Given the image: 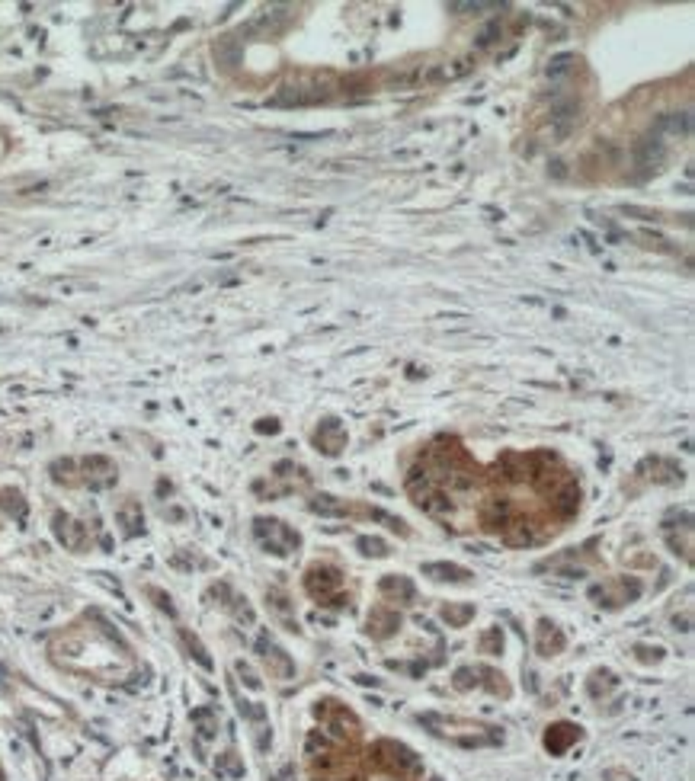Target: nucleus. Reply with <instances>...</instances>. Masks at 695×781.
I'll list each match as a JSON object with an SVG mask.
<instances>
[{
	"instance_id": "obj_20",
	"label": "nucleus",
	"mask_w": 695,
	"mask_h": 781,
	"mask_svg": "<svg viewBox=\"0 0 695 781\" xmlns=\"http://www.w3.org/2000/svg\"><path fill=\"white\" fill-rule=\"evenodd\" d=\"M222 768H228L231 775H244V766H240V762H237V759L231 756V752H228V756L222 759Z\"/></svg>"
},
{
	"instance_id": "obj_14",
	"label": "nucleus",
	"mask_w": 695,
	"mask_h": 781,
	"mask_svg": "<svg viewBox=\"0 0 695 781\" xmlns=\"http://www.w3.org/2000/svg\"><path fill=\"white\" fill-rule=\"evenodd\" d=\"M471 615H474V608H471V605H461V608H452V605H449V608H443V618L452 624V628H461V624H465Z\"/></svg>"
},
{
	"instance_id": "obj_22",
	"label": "nucleus",
	"mask_w": 695,
	"mask_h": 781,
	"mask_svg": "<svg viewBox=\"0 0 695 781\" xmlns=\"http://www.w3.org/2000/svg\"><path fill=\"white\" fill-rule=\"evenodd\" d=\"M237 672H240V676H244V682H247V686H250V688H257V686H260V679L253 676V672L247 670L244 663H237Z\"/></svg>"
},
{
	"instance_id": "obj_10",
	"label": "nucleus",
	"mask_w": 695,
	"mask_h": 781,
	"mask_svg": "<svg viewBox=\"0 0 695 781\" xmlns=\"http://www.w3.org/2000/svg\"><path fill=\"white\" fill-rule=\"evenodd\" d=\"M423 573L433 576V580H443V583H468L471 573L465 567H455V564H427Z\"/></svg>"
},
{
	"instance_id": "obj_11",
	"label": "nucleus",
	"mask_w": 695,
	"mask_h": 781,
	"mask_svg": "<svg viewBox=\"0 0 695 781\" xmlns=\"http://www.w3.org/2000/svg\"><path fill=\"white\" fill-rule=\"evenodd\" d=\"M577 506H580V490L577 484H567V487L554 497V513L561 516V519H570V516L577 513Z\"/></svg>"
},
{
	"instance_id": "obj_1",
	"label": "nucleus",
	"mask_w": 695,
	"mask_h": 781,
	"mask_svg": "<svg viewBox=\"0 0 695 781\" xmlns=\"http://www.w3.org/2000/svg\"><path fill=\"white\" fill-rule=\"evenodd\" d=\"M305 586L314 599L327 602V605H343V596H340V586H343V573L337 567H327V564H314L305 576Z\"/></svg>"
},
{
	"instance_id": "obj_2",
	"label": "nucleus",
	"mask_w": 695,
	"mask_h": 781,
	"mask_svg": "<svg viewBox=\"0 0 695 781\" xmlns=\"http://www.w3.org/2000/svg\"><path fill=\"white\" fill-rule=\"evenodd\" d=\"M257 538L263 541V548L273 554H279V557H285V554H292L295 548H298V532L289 529V525H282V522L276 519H257Z\"/></svg>"
},
{
	"instance_id": "obj_12",
	"label": "nucleus",
	"mask_w": 695,
	"mask_h": 781,
	"mask_svg": "<svg viewBox=\"0 0 695 781\" xmlns=\"http://www.w3.org/2000/svg\"><path fill=\"white\" fill-rule=\"evenodd\" d=\"M381 592H385V596H395V599H401V602H411L417 589H413V583L407 580V576H385V580H381Z\"/></svg>"
},
{
	"instance_id": "obj_8",
	"label": "nucleus",
	"mask_w": 695,
	"mask_h": 781,
	"mask_svg": "<svg viewBox=\"0 0 695 781\" xmlns=\"http://www.w3.org/2000/svg\"><path fill=\"white\" fill-rule=\"evenodd\" d=\"M55 532L68 548H84V541H87V532L80 529L74 519H68V516H61V513L55 516Z\"/></svg>"
},
{
	"instance_id": "obj_24",
	"label": "nucleus",
	"mask_w": 695,
	"mask_h": 781,
	"mask_svg": "<svg viewBox=\"0 0 695 781\" xmlns=\"http://www.w3.org/2000/svg\"><path fill=\"white\" fill-rule=\"evenodd\" d=\"M0 781H3V772H0Z\"/></svg>"
},
{
	"instance_id": "obj_13",
	"label": "nucleus",
	"mask_w": 695,
	"mask_h": 781,
	"mask_svg": "<svg viewBox=\"0 0 695 781\" xmlns=\"http://www.w3.org/2000/svg\"><path fill=\"white\" fill-rule=\"evenodd\" d=\"M574 61H577L574 55H558L551 64H548V77H551V80H558V77H564V74H570Z\"/></svg>"
},
{
	"instance_id": "obj_4",
	"label": "nucleus",
	"mask_w": 695,
	"mask_h": 781,
	"mask_svg": "<svg viewBox=\"0 0 695 781\" xmlns=\"http://www.w3.org/2000/svg\"><path fill=\"white\" fill-rule=\"evenodd\" d=\"M314 442L324 455H340L343 445H346V429L340 426V419H324L314 433Z\"/></svg>"
},
{
	"instance_id": "obj_21",
	"label": "nucleus",
	"mask_w": 695,
	"mask_h": 781,
	"mask_svg": "<svg viewBox=\"0 0 695 781\" xmlns=\"http://www.w3.org/2000/svg\"><path fill=\"white\" fill-rule=\"evenodd\" d=\"M452 10H500V3H452Z\"/></svg>"
},
{
	"instance_id": "obj_9",
	"label": "nucleus",
	"mask_w": 695,
	"mask_h": 781,
	"mask_svg": "<svg viewBox=\"0 0 695 781\" xmlns=\"http://www.w3.org/2000/svg\"><path fill=\"white\" fill-rule=\"evenodd\" d=\"M561 647H564V634L558 631L551 621L538 624V654H542V656H554Z\"/></svg>"
},
{
	"instance_id": "obj_16",
	"label": "nucleus",
	"mask_w": 695,
	"mask_h": 781,
	"mask_svg": "<svg viewBox=\"0 0 695 781\" xmlns=\"http://www.w3.org/2000/svg\"><path fill=\"white\" fill-rule=\"evenodd\" d=\"M500 647H503V634H500V628H490V631L481 637V650L490 654V650H500Z\"/></svg>"
},
{
	"instance_id": "obj_17",
	"label": "nucleus",
	"mask_w": 695,
	"mask_h": 781,
	"mask_svg": "<svg viewBox=\"0 0 695 781\" xmlns=\"http://www.w3.org/2000/svg\"><path fill=\"white\" fill-rule=\"evenodd\" d=\"M196 720L202 727H199V734L202 736H212L215 734V720H212V714H208V711H196Z\"/></svg>"
},
{
	"instance_id": "obj_6",
	"label": "nucleus",
	"mask_w": 695,
	"mask_h": 781,
	"mask_svg": "<svg viewBox=\"0 0 695 781\" xmlns=\"http://www.w3.org/2000/svg\"><path fill=\"white\" fill-rule=\"evenodd\" d=\"M577 740H580V727H574V724L548 727V734H545V746L554 752V756H561L570 743H577Z\"/></svg>"
},
{
	"instance_id": "obj_18",
	"label": "nucleus",
	"mask_w": 695,
	"mask_h": 781,
	"mask_svg": "<svg viewBox=\"0 0 695 781\" xmlns=\"http://www.w3.org/2000/svg\"><path fill=\"white\" fill-rule=\"evenodd\" d=\"M183 640H186V644H190L192 656H196L199 663H202V666H212V660H208V656H206V650L199 647V640H196V637H190V634H183Z\"/></svg>"
},
{
	"instance_id": "obj_7",
	"label": "nucleus",
	"mask_w": 695,
	"mask_h": 781,
	"mask_svg": "<svg viewBox=\"0 0 695 781\" xmlns=\"http://www.w3.org/2000/svg\"><path fill=\"white\" fill-rule=\"evenodd\" d=\"M654 132L664 138V134H673V138H686L689 132H692V118H689V112H670V116H664L660 122L654 125Z\"/></svg>"
},
{
	"instance_id": "obj_23",
	"label": "nucleus",
	"mask_w": 695,
	"mask_h": 781,
	"mask_svg": "<svg viewBox=\"0 0 695 781\" xmlns=\"http://www.w3.org/2000/svg\"><path fill=\"white\" fill-rule=\"evenodd\" d=\"M276 429H279V426L273 423V419H263V423H260V433H276Z\"/></svg>"
},
{
	"instance_id": "obj_15",
	"label": "nucleus",
	"mask_w": 695,
	"mask_h": 781,
	"mask_svg": "<svg viewBox=\"0 0 695 781\" xmlns=\"http://www.w3.org/2000/svg\"><path fill=\"white\" fill-rule=\"evenodd\" d=\"M359 548H362V554H369V557H385L388 554V545L381 541V538H359Z\"/></svg>"
},
{
	"instance_id": "obj_5",
	"label": "nucleus",
	"mask_w": 695,
	"mask_h": 781,
	"mask_svg": "<svg viewBox=\"0 0 695 781\" xmlns=\"http://www.w3.org/2000/svg\"><path fill=\"white\" fill-rule=\"evenodd\" d=\"M397 628H401V615H397V612H391V608H385V605L372 608L369 634H375V637H391Z\"/></svg>"
},
{
	"instance_id": "obj_19",
	"label": "nucleus",
	"mask_w": 695,
	"mask_h": 781,
	"mask_svg": "<svg viewBox=\"0 0 695 781\" xmlns=\"http://www.w3.org/2000/svg\"><path fill=\"white\" fill-rule=\"evenodd\" d=\"M3 506H7L10 513H16V516H23V509H26V506L20 503V493H3Z\"/></svg>"
},
{
	"instance_id": "obj_3",
	"label": "nucleus",
	"mask_w": 695,
	"mask_h": 781,
	"mask_svg": "<svg viewBox=\"0 0 695 781\" xmlns=\"http://www.w3.org/2000/svg\"><path fill=\"white\" fill-rule=\"evenodd\" d=\"M257 650H260V656L266 660V663H269V670L276 672L279 679H292L295 663L289 660V654H285L282 647H276V644L269 640V634H260V637H257Z\"/></svg>"
}]
</instances>
